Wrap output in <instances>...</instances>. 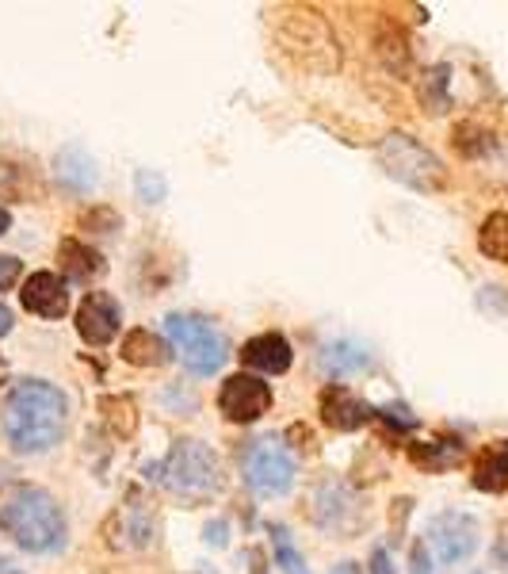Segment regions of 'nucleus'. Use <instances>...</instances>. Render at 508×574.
Listing matches in <instances>:
<instances>
[{
  "label": "nucleus",
  "instance_id": "f257e3e1",
  "mask_svg": "<svg viewBox=\"0 0 508 574\" xmlns=\"http://www.w3.org/2000/svg\"><path fill=\"white\" fill-rule=\"evenodd\" d=\"M69 402L47 379L16 383L4 399V437L20 456H39L62 440Z\"/></svg>",
  "mask_w": 508,
  "mask_h": 574
},
{
  "label": "nucleus",
  "instance_id": "f03ea898",
  "mask_svg": "<svg viewBox=\"0 0 508 574\" xmlns=\"http://www.w3.org/2000/svg\"><path fill=\"white\" fill-rule=\"evenodd\" d=\"M0 525L24 551H54L65 540V513L54 495L31 483H12L0 490Z\"/></svg>",
  "mask_w": 508,
  "mask_h": 574
},
{
  "label": "nucleus",
  "instance_id": "7ed1b4c3",
  "mask_svg": "<svg viewBox=\"0 0 508 574\" xmlns=\"http://www.w3.org/2000/svg\"><path fill=\"white\" fill-rule=\"evenodd\" d=\"M379 161H382V169H386V173L394 176L397 184H405V188L424 191V196L447 188L444 161H440L436 153L429 150V146L417 142L414 135H402V130L386 135L379 142Z\"/></svg>",
  "mask_w": 508,
  "mask_h": 574
},
{
  "label": "nucleus",
  "instance_id": "20e7f679",
  "mask_svg": "<svg viewBox=\"0 0 508 574\" xmlns=\"http://www.w3.org/2000/svg\"><path fill=\"white\" fill-rule=\"evenodd\" d=\"M161 483H165L173 495L199 502L218 490L223 483V467H218V456L211 452L203 440H176L173 452L161 463Z\"/></svg>",
  "mask_w": 508,
  "mask_h": 574
},
{
  "label": "nucleus",
  "instance_id": "39448f33",
  "mask_svg": "<svg viewBox=\"0 0 508 574\" xmlns=\"http://www.w3.org/2000/svg\"><path fill=\"white\" fill-rule=\"evenodd\" d=\"M165 334L173 341V349L180 352V364L191 375H215L223 372V364L230 360V341L211 326L207 319L195 314H168Z\"/></svg>",
  "mask_w": 508,
  "mask_h": 574
},
{
  "label": "nucleus",
  "instance_id": "423d86ee",
  "mask_svg": "<svg viewBox=\"0 0 508 574\" xmlns=\"http://www.w3.org/2000/svg\"><path fill=\"white\" fill-rule=\"evenodd\" d=\"M245 483L253 495L261 498H279L294 487V460L279 440L264 437L249 448L245 456Z\"/></svg>",
  "mask_w": 508,
  "mask_h": 574
},
{
  "label": "nucleus",
  "instance_id": "0eeeda50",
  "mask_svg": "<svg viewBox=\"0 0 508 574\" xmlns=\"http://www.w3.org/2000/svg\"><path fill=\"white\" fill-rule=\"evenodd\" d=\"M218 410L238 425L261 422L271 410V383H264L261 375H249V372L230 375L223 383V391H218Z\"/></svg>",
  "mask_w": 508,
  "mask_h": 574
},
{
  "label": "nucleus",
  "instance_id": "6e6552de",
  "mask_svg": "<svg viewBox=\"0 0 508 574\" xmlns=\"http://www.w3.org/2000/svg\"><path fill=\"white\" fill-rule=\"evenodd\" d=\"M429 540L436 548V559L444 566H455V563H467L470 556L478 551V521L470 513H459V510H447L440 517H432L429 525Z\"/></svg>",
  "mask_w": 508,
  "mask_h": 574
},
{
  "label": "nucleus",
  "instance_id": "1a4fd4ad",
  "mask_svg": "<svg viewBox=\"0 0 508 574\" xmlns=\"http://www.w3.org/2000/svg\"><path fill=\"white\" fill-rule=\"evenodd\" d=\"M119 322H123V311L107 291H88L85 303L77 307V334L85 345H96V349H104V345L115 341L119 334Z\"/></svg>",
  "mask_w": 508,
  "mask_h": 574
},
{
  "label": "nucleus",
  "instance_id": "9d476101",
  "mask_svg": "<svg viewBox=\"0 0 508 574\" xmlns=\"http://www.w3.org/2000/svg\"><path fill=\"white\" fill-rule=\"evenodd\" d=\"M371 414L374 410L367 407L364 399H356L348 387H341V383H329L326 391H321V422H326L329 429L356 433V429H364Z\"/></svg>",
  "mask_w": 508,
  "mask_h": 574
},
{
  "label": "nucleus",
  "instance_id": "9b49d317",
  "mask_svg": "<svg viewBox=\"0 0 508 574\" xmlns=\"http://www.w3.org/2000/svg\"><path fill=\"white\" fill-rule=\"evenodd\" d=\"M24 307L39 319H62L69 311V291H65V279L54 276V272H35L27 276L24 291H20Z\"/></svg>",
  "mask_w": 508,
  "mask_h": 574
},
{
  "label": "nucleus",
  "instance_id": "f8f14e48",
  "mask_svg": "<svg viewBox=\"0 0 508 574\" xmlns=\"http://www.w3.org/2000/svg\"><path fill=\"white\" fill-rule=\"evenodd\" d=\"M294 352H291V341L283 334H261L253 341H245L241 349V364L253 367V372H264V375H283L291 367Z\"/></svg>",
  "mask_w": 508,
  "mask_h": 574
},
{
  "label": "nucleus",
  "instance_id": "ddd939ff",
  "mask_svg": "<svg viewBox=\"0 0 508 574\" xmlns=\"http://www.w3.org/2000/svg\"><path fill=\"white\" fill-rule=\"evenodd\" d=\"M54 176H58V184H62V188L77 191V196H85V191L96 188V180H100V173H96V161L88 158V150H85V146H77V142H69V146H62V150H58Z\"/></svg>",
  "mask_w": 508,
  "mask_h": 574
},
{
  "label": "nucleus",
  "instance_id": "4468645a",
  "mask_svg": "<svg viewBox=\"0 0 508 574\" xmlns=\"http://www.w3.org/2000/svg\"><path fill=\"white\" fill-rule=\"evenodd\" d=\"M474 490L482 495H500L508 490V440H490L482 452L474 456V475H470Z\"/></svg>",
  "mask_w": 508,
  "mask_h": 574
},
{
  "label": "nucleus",
  "instance_id": "2eb2a0df",
  "mask_svg": "<svg viewBox=\"0 0 508 574\" xmlns=\"http://www.w3.org/2000/svg\"><path fill=\"white\" fill-rule=\"evenodd\" d=\"M119 357L135 367H161L173 360V349L165 345V337L150 334V329H130L119 345Z\"/></svg>",
  "mask_w": 508,
  "mask_h": 574
},
{
  "label": "nucleus",
  "instance_id": "dca6fc26",
  "mask_svg": "<svg viewBox=\"0 0 508 574\" xmlns=\"http://www.w3.org/2000/svg\"><path fill=\"white\" fill-rule=\"evenodd\" d=\"M467 456L459 437H440V440H421V445H409V460L424 471H447Z\"/></svg>",
  "mask_w": 508,
  "mask_h": 574
},
{
  "label": "nucleus",
  "instance_id": "f3484780",
  "mask_svg": "<svg viewBox=\"0 0 508 574\" xmlns=\"http://www.w3.org/2000/svg\"><path fill=\"white\" fill-rule=\"evenodd\" d=\"M321 367H326L329 375H336V379H341V375H359L371 367V352L359 341H333L321 352Z\"/></svg>",
  "mask_w": 508,
  "mask_h": 574
},
{
  "label": "nucleus",
  "instance_id": "a211bd4d",
  "mask_svg": "<svg viewBox=\"0 0 508 574\" xmlns=\"http://www.w3.org/2000/svg\"><path fill=\"white\" fill-rule=\"evenodd\" d=\"M58 261H62L65 276L80 279V284L104 272V261H100V253H96V249H88L85 241H77V238H65L62 246H58Z\"/></svg>",
  "mask_w": 508,
  "mask_h": 574
},
{
  "label": "nucleus",
  "instance_id": "6ab92c4d",
  "mask_svg": "<svg viewBox=\"0 0 508 574\" xmlns=\"http://www.w3.org/2000/svg\"><path fill=\"white\" fill-rule=\"evenodd\" d=\"M478 249H482L490 261L508 264V211L485 215L482 230H478Z\"/></svg>",
  "mask_w": 508,
  "mask_h": 574
},
{
  "label": "nucleus",
  "instance_id": "aec40b11",
  "mask_svg": "<svg viewBox=\"0 0 508 574\" xmlns=\"http://www.w3.org/2000/svg\"><path fill=\"white\" fill-rule=\"evenodd\" d=\"M447 85H452V65H432V70L421 77V104L429 108L432 115H440V112L452 108Z\"/></svg>",
  "mask_w": 508,
  "mask_h": 574
},
{
  "label": "nucleus",
  "instance_id": "412c9836",
  "mask_svg": "<svg viewBox=\"0 0 508 574\" xmlns=\"http://www.w3.org/2000/svg\"><path fill=\"white\" fill-rule=\"evenodd\" d=\"M100 410L107 414V422H112V429L119 433V437H130V433L138 429V414H135V402L123 395V399H115V395H107L104 402H100Z\"/></svg>",
  "mask_w": 508,
  "mask_h": 574
},
{
  "label": "nucleus",
  "instance_id": "4be33fe9",
  "mask_svg": "<svg viewBox=\"0 0 508 574\" xmlns=\"http://www.w3.org/2000/svg\"><path fill=\"white\" fill-rule=\"evenodd\" d=\"M271 544H276V563L283 566V574H310V566H306V559H302L299 551H294L283 525H271Z\"/></svg>",
  "mask_w": 508,
  "mask_h": 574
},
{
  "label": "nucleus",
  "instance_id": "5701e85b",
  "mask_svg": "<svg viewBox=\"0 0 508 574\" xmlns=\"http://www.w3.org/2000/svg\"><path fill=\"white\" fill-rule=\"evenodd\" d=\"M490 146H493L490 130H482L478 123H459V127H455V150H459L462 158H482Z\"/></svg>",
  "mask_w": 508,
  "mask_h": 574
},
{
  "label": "nucleus",
  "instance_id": "b1692460",
  "mask_svg": "<svg viewBox=\"0 0 508 574\" xmlns=\"http://www.w3.org/2000/svg\"><path fill=\"white\" fill-rule=\"evenodd\" d=\"M135 188H138V200L161 203V200H165L168 184H165V176L153 173V169H138V173H135Z\"/></svg>",
  "mask_w": 508,
  "mask_h": 574
},
{
  "label": "nucleus",
  "instance_id": "393cba45",
  "mask_svg": "<svg viewBox=\"0 0 508 574\" xmlns=\"http://www.w3.org/2000/svg\"><path fill=\"white\" fill-rule=\"evenodd\" d=\"M374 414H379L386 425H394V429H417V425H421L414 414H409V410L402 407V402H397V407H382V410H374Z\"/></svg>",
  "mask_w": 508,
  "mask_h": 574
},
{
  "label": "nucleus",
  "instance_id": "a878e982",
  "mask_svg": "<svg viewBox=\"0 0 508 574\" xmlns=\"http://www.w3.org/2000/svg\"><path fill=\"white\" fill-rule=\"evenodd\" d=\"M20 272H24V264H20L16 257L0 253V291H9V287L20 279Z\"/></svg>",
  "mask_w": 508,
  "mask_h": 574
},
{
  "label": "nucleus",
  "instance_id": "bb28decb",
  "mask_svg": "<svg viewBox=\"0 0 508 574\" xmlns=\"http://www.w3.org/2000/svg\"><path fill=\"white\" fill-rule=\"evenodd\" d=\"M409 574H432V559H429L424 540H417L414 551H409Z\"/></svg>",
  "mask_w": 508,
  "mask_h": 574
},
{
  "label": "nucleus",
  "instance_id": "cd10ccee",
  "mask_svg": "<svg viewBox=\"0 0 508 574\" xmlns=\"http://www.w3.org/2000/svg\"><path fill=\"white\" fill-rule=\"evenodd\" d=\"M371 574H394V563H390V551L386 548H374L371 551Z\"/></svg>",
  "mask_w": 508,
  "mask_h": 574
},
{
  "label": "nucleus",
  "instance_id": "c85d7f7f",
  "mask_svg": "<svg viewBox=\"0 0 508 574\" xmlns=\"http://www.w3.org/2000/svg\"><path fill=\"white\" fill-rule=\"evenodd\" d=\"M207 544H215V548H226V521H215V525H207Z\"/></svg>",
  "mask_w": 508,
  "mask_h": 574
},
{
  "label": "nucleus",
  "instance_id": "c756f323",
  "mask_svg": "<svg viewBox=\"0 0 508 574\" xmlns=\"http://www.w3.org/2000/svg\"><path fill=\"white\" fill-rule=\"evenodd\" d=\"M9 329H12V311H9L4 303H0V337L9 334Z\"/></svg>",
  "mask_w": 508,
  "mask_h": 574
},
{
  "label": "nucleus",
  "instance_id": "7c9ffc66",
  "mask_svg": "<svg viewBox=\"0 0 508 574\" xmlns=\"http://www.w3.org/2000/svg\"><path fill=\"white\" fill-rule=\"evenodd\" d=\"M12 230V215L4 208H0V234H9Z\"/></svg>",
  "mask_w": 508,
  "mask_h": 574
},
{
  "label": "nucleus",
  "instance_id": "2f4dec72",
  "mask_svg": "<svg viewBox=\"0 0 508 574\" xmlns=\"http://www.w3.org/2000/svg\"><path fill=\"white\" fill-rule=\"evenodd\" d=\"M333 574H359V566H356V563H341Z\"/></svg>",
  "mask_w": 508,
  "mask_h": 574
},
{
  "label": "nucleus",
  "instance_id": "473e14b6",
  "mask_svg": "<svg viewBox=\"0 0 508 574\" xmlns=\"http://www.w3.org/2000/svg\"><path fill=\"white\" fill-rule=\"evenodd\" d=\"M253 574H264V556H261V551H253Z\"/></svg>",
  "mask_w": 508,
  "mask_h": 574
},
{
  "label": "nucleus",
  "instance_id": "72a5a7b5",
  "mask_svg": "<svg viewBox=\"0 0 508 574\" xmlns=\"http://www.w3.org/2000/svg\"><path fill=\"white\" fill-rule=\"evenodd\" d=\"M0 379H4V360H0Z\"/></svg>",
  "mask_w": 508,
  "mask_h": 574
},
{
  "label": "nucleus",
  "instance_id": "f704fd0d",
  "mask_svg": "<svg viewBox=\"0 0 508 574\" xmlns=\"http://www.w3.org/2000/svg\"><path fill=\"white\" fill-rule=\"evenodd\" d=\"M474 574H482V571H474Z\"/></svg>",
  "mask_w": 508,
  "mask_h": 574
}]
</instances>
